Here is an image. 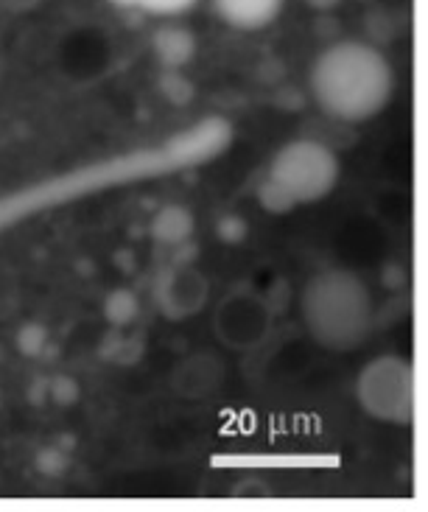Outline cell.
Masks as SVG:
<instances>
[{
  "instance_id": "6da1fadb",
  "label": "cell",
  "mask_w": 428,
  "mask_h": 512,
  "mask_svg": "<svg viewBox=\"0 0 428 512\" xmlns=\"http://www.w3.org/2000/svg\"><path fill=\"white\" fill-rule=\"evenodd\" d=\"M308 84L328 118L364 124L387 110L395 93V70L384 51L370 42L339 40L319 51Z\"/></svg>"
},
{
  "instance_id": "7a4b0ae2",
  "label": "cell",
  "mask_w": 428,
  "mask_h": 512,
  "mask_svg": "<svg viewBox=\"0 0 428 512\" xmlns=\"http://www.w3.org/2000/svg\"><path fill=\"white\" fill-rule=\"evenodd\" d=\"M300 317L319 347L347 353L364 345L373 333V294L350 269H322L303 286Z\"/></svg>"
},
{
  "instance_id": "3957f363",
  "label": "cell",
  "mask_w": 428,
  "mask_h": 512,
  "mask_svg": "<svg viewBox=\"0 0 428 512\" xmlns=\"http://www.w3.org/2000/svg\"><path fill=\"white\" fill-rule=\"evenodd\" d=\"M342 166L328 143L311 138L289 140L280 146L258 185V202L272 216L317 205L328 199L339 182Z\"/></svg>"
},
{
  "instance_id": "277c9868",
  "label": "cell",
  "mask_w": 428,
  "mask_h": 512,
  "mask_svg": "<svg viewBox=\"0 0 428 512\" xmlns=\"http://www.w3.org/2000/svg\"><path fill=\"white\" fill-rule=\"evenodd\" d=\"M361 412L387 426H409L415 417V370L401 356H378L356 381Z\"/></svg>"
},
{
  "instance_id": "5b68a950",
  "label": "cell",
  "mask_w": 428,
  "mask_h": 512,
  "mask_svg": "<svg viewBox=\"0 0 428 512\" xmlns=\"http://www.w3.org/2000/svg\"><path fill=\"white\" fill-rule=\"evenodd\" d=\"M213 331L227 350H258L272 333V305L255 286L238 283L216 305Z\"/></svg>"
},
{
  "instance_id": "8992f818",
  "label": "cell",
  "mask_w": 428,
  "mask_h": 512,
  "mask_svg": "<svg viewBox=\"0 0 428 512\" xmlns=\"http://www.w3.org/2000/svg\"><path fill=\"white\" fill-rule=\"evenodd\" d=\"M205 300H208V283L196 269H174L157 286V303L171 319L191 317L205 305Z\"/></svg>"
},
{
  "instance_id": "52a82bcc",
  "label": "cell",
  "mask_w": 428,
  "mask_h": 512,
  "mask_svg": "<svg viewBox=\"0 0 428 512\" xmlns=\"http://www.w3.org/2000/svg\"><path fill=\"white\" fill-rule=\"evenodd\" d=\"M286 0H213L221 23L238 31H261L283 14Z\"/></svg>"
},
{
  "instance_id": "ba28073f",
  "label": "cell",
  "mask_w": 428,
  "mask_h": 512,
  "mask_svg": "<svg viewBox=\"0 0 428 512\" xmlns=\"http://www.w3.org/2000/svg\"><path fill=\"white\" fill-rule=\"evenodd\" d=\"M221 381V364L213 356H194L185 364L177 367L174 384L180 389V395L188 398H205L219 389Z\"/></svg>"
},
{
  "instance_id": "9c48e42d",
  "label": "cell",
  "mask_w": 428,
  "mask_h": 512,
  "mask_svg": "<svg viewBox=\"0 0 428 512\" xmlns=\"http://www.w3.org/2000/svg\"><path fill=\"white\" fill-rule=\"evenodd\" d=\"M154 51L157 56L171 65V68H180L185 62H191L194 59L196 51V42L194 34L188 31V28L180 26H166L157 31V37H154Z\"/></svg>"
},
{
  "instance_id": "30bf717a",
  "label": "cell",
  "mask_w": 428,
  "mask_h": 512,
  "mask_svg": "<svg viewBox=\"0 0 428 512\" xmlns=\"http://www.w3.org/2000/svg\"><path fill=\"white\" fill-rule=\"evenodd\" d=\"M129 12H143L152 17H177V14L194 9L199 0H110Z\"/></svg>"
},
{
  "instance_id": "8fae6325",
  "label": "cell",
  "mask_w": 428,
  "mask_h": 512,
  "mask_svg": "<svg viewBox=\"0 0 428 512\" xmlns=\"http://www.w3.org/2000/svg\"><path fill=\"white\" fill-rule=\"evenodd\" d=\"M303 3L311 12H333V9H339L345 0H303Z\"/></svg>"
}]
</instances>
